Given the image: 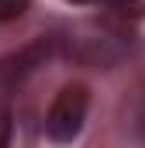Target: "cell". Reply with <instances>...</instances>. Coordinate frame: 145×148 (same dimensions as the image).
<instances>
[{"label":"cell","mask_w":145,"mask_h":148,"mask_svg":"<svg viewBox=\"0 0 145 148\" xmlns=\"http://www.w3.org/2000/svg\"><path fill=\"white\" fill-rule=\"evenodd\" d=\"M86 110H90V90L83 83H69L55 93L52 107L45 114V131L52 141L66 145L72 141L79 131H83V121H86Z\"/></svg>","instance_id":"6da1fadb"},{"label":"cell","mask_w":145,"mask_h":148,"mask_svg":"<svg viewBox=\"0 0 145 148\" xmlns=\"http://www.w3.org/2000/svg\"><path fill=\"white\" fill-rule=\"evenodd\" d=\"M69 3H100V0H69Z\"/></svg>","instance_id":"5b68a950"},{"label":"cell","mask_w":145,"mask_h":148,"mask_svg":"<svg viewBox=\"0 0 145 148\" xmlns=\"http://www.w3.org/2000/svg\"><path fill=\"white\" fill-rule=\"evenodd\" d=\"M138 131H142V138H145V107H142V114H138Z\"/></svg>","instance_id":"277c9868"},{"label":"cell","mask_w":145,"mask_h":148,"mask_svg":"<svg viewBox=\"0 0 145 148\" xmlns=\"http://www.w3.org/2000/svg\"><path fill=\"white\" fill-rule=\"evenodd\" d=\"M7 138H10V110L0 107V148H7Z\"/></svg>","instance_id":"3957f363"},{"label":"cell","mask_w":145,"mask_h":148,"mask_svg":"<svg viewBox=\"0 0 145 148\" xmlns=\"http://www.w3.org/2000/svg\"><path fill=\"white\" fill-rule=\"evenodd\" d=\"M28 10V0H0V21H14Z\"/></svg>","instance_id":"7a4b0ae2"}]
</instances>
